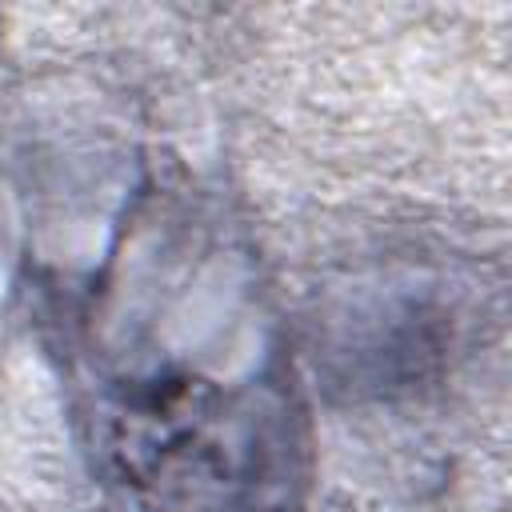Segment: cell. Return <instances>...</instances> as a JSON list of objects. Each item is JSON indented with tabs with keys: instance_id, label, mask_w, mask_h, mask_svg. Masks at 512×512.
<instances>
[{
	"instance_id": "1",
	"label": "cell",
	"mask_w": 512,
	"mask_h": 512,
	"mask_svg": "<svg viewBox=\"0 0 512 512\" xmlns=\"http://www.w3.org/2000/svg\"><path fill=\"white\" fill-rule=\"evenodd\" d=\"M112 428L148 512H296L300 412L272 368L240 384L196 372L124 380Z\"/></svg>"
}]
</instances>
